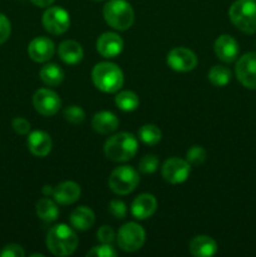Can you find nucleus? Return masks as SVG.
I'll return each mask as SVG.
<instances>
[{"instance_id":"6e6552de","label":"nucleus","mask_w":256,"mask_h":257,"mask_svg":"<svg viewBox=\"0 0 256 257\" xmlns=\"http://www.w3.org/2000/svg\"><path fill=\"white\" fill-rule=\"evenodd\" d=\"M44 29L53 35L64 34L70 25L69 13L62 7H48L42 18Z\"/></svg>"},{"instance_id":"a878e982","label":"nucleus","mask_w":256,"mask_h":257,"mask_svg":"<svg viewBox=\"0 0 256 257\" xmlns=\"http://www.w3.org/2000/svg\"><path fill=\"white\" fill-rule=\"evenodd\" d=\"M231 77H232L231 70L227 67H223V65H213L210 72H208V80L215 87H225V85H227L230 83Z\"/></svg>"},{"instance_id":"ddd939ff","label":"nucleus","mask_w":256,"mask_h":257,"mask_svg":"<svg viewBox=\"0 0 256 257\" xmlns=\"http://www.w3.org/2000/svg\"><path fill=\"white\" fill-rule=\"evenodd\" d=\"M54 53V43L47 37H37L29 43V47H28V54L37 63L48 62L52 59Z\"/></svg>"},{"instance_id":"4c0bfd02","label":"nucleus","mask_w":256,"mask_h":257,"mask_svg":"<svg viewBox=\"0 0 256 257\" xmlns=\"http://www.w3.org/2000/svg\"><path fill=\"white\" fill-rule=\"evenodd\" d=\"M53 192H54V187H52V186H44L43 187V195L47 196V197L53 196Z\"/></svg>"},{"instance_id":"a211bd4d","label":"nucleus","mask_w":256,"mask_h":257,"mask_svg":"<svg viewBox=\"0 0 256 257\" xmlns=\"http://www.w3.org/2000/svg\"><path fill=\"white\" fill-rule=\"evenodd\" d=\"M52 197L59 205H72L80 197V186L73 181H65L54 187Z\"/></svg>"},{"instance_id":"2f4dec72","label":"nucleus","mask_w":256,"mask_h":257,"mask_svg":"<svg viewBox=\"0 0 256 257\" xmlns=\"http://www.w3.org/2000/svg\"><path fill=\"white\" fill-rule=\"evenodd\" d=\"M108 211L114 218H124L127 215V206L120 200H112L108 206Z\"/></svg>"},{"instance_id":"5701e85b","label":"nucleus","mask_w":256,"mask_h":257,"mask_svg":"<svg viewBox=\"0 0 256 257\" xmlns=\"http://www.w3.org/2000/svg\"><path fill=\"white\" fill-rule=\"evenodd\" d=\"M35 211H37L38 217L40 220L45 221V222H53L59 216V208H58L57 202L50 200L47 196L38 201L37 206H35Z\"/></svg>"},{"instance_id":"473e14b6","label":"nucleus","mask_w":256,"mask_h":257,"mask_svg":"<svg viewBox=\"0 0 256 257\" xmlns=\"http://www.w3.org/2000/svg\"><path fill=\"white\" fill-rule=\"evenodd\" d=\"M12 127L18 135L25 136L29 133L30 131V123L29 120H27L23 117H17L12 120Z\"/></svg>"},{"instance_id":"c756f323","label":"nucleus","mask_w":256,"mask_h":257,"mask_svg":"<svg viewBox=\"0 0 256 257\" xmlns=\"http://www.w3.org/2000/svg\"><path fill=\"white\" fill-rule=\"evenodd\" d=\"M158 165H160V161L155 155H146L145 157L141 158L140 163H138V170L145 175H151V173L156 172Z\"/></svg>"},{"instance_id":"f704fd0d","label":"nucleus","mask_w":256,"mask_h":257,"mask_svg":"<svg viewBox=\"0 0 256 257\" xmlns=\"http://www.w3.org/2000/svg\"><path fill=\"white\" fill-rule=\"evenodd\" d=\"M12 33V24L4 14L0 13V44L5 43Z\"/></svg>"},{"instance_id":"aec40b11","label":"nucleus","mask_w":256,"mask_h":257,"mask_svg":"<svg viewBox=\"0 0 256 257\" xmlns=\"http://www.w3.org/2000/svg\"><path fill=\"white\" fill-rule=\"evenodd\" d=\"M188 248L196 257H210L217 252V243L210 236L198 235L190 241Z\"/></svg>"},{"instance_id":"2eb2a0df","label":"nucleus","mask_w":256,"mask_h":257,"mask_svg":"<svg viewBox=\"0 0 256 257\" xmlns=\"http://www.w3.org/2000/svg\"><path fill=\"white\" fill-rule=\"evenodd\" d=\"M97 50L103 58H115L123 50V39L113 32H105L97 39Z\"/></svg>"},{"instance_id":"e433bc0d","label":"nucleus","mask_w":256,"mask_h":257,"mask_svg":"<svg viewBox=\"0 0 256 257\" xmlns=\"http://www.w3.org/2000/svg\"><path fill=\"white\" fill-rule=\"evenodd\" d=\"M35 7H39V8H48V7H52L53 3L55 0H30Z\"/></svg>"},{"instance_id":"412c9836","label":"nucleus","mask_w":256,"mask_h":257,"mask_svg":"<svg viewBox=\"0 0 256 257\" xmlns=\"http://www.w3.org/2000/svg\"><path fill=\"white\" fill-rule=\"evenodd\" d=\"M58 54L65 64L73 65L78 64L83 59L84 52L82 45L75 40H64L58 47Z\"/></svg>"},{"instance_id":"393cba45","label":"nucleus","mask_w":256,"mask_h":257,"mask_svg":"<svg viewBox=\"0 0 256 257\" xmlns=\"http://www.w3.org/2000/svg\"><path fill=\"white\" fill-rule=\"evenodd\" d=\"M114 103L123 112H132L140 105V98L132 90H122L114 97Z\"/></svg>"},{"instance_id":"f257e3e1","label":"nucleus","mask_w":256,"mask_h":257,"mask_svg":"<svg viewBox=\"0 0 256 257\" xmlns=\"http://www.w3.org/2000/svg\"><path fill=\"white\" fill-rule=\"evenodd\" d=\"M78 237L72 227L64 223L55 225L48 231L47 248L55 256H69L77 250Z\"/></svg>"},{"instance_id":"20e7f679","label":"nucleus","mask_w":256,"mask_h":257,"mask_svg":"<svg viewBox=\"0 0 256 257\" xmlns=\"http://www.w3.org/2000/svg\"><path fill=\"white\" fill-rule=\"evenodd\" d=\"M103 17L109 27L119 32L130 29L135 22V12L127 0H109L105 3Z\"/></svg>"},{"instance_id":"f03ea898","label":"nucleus","mask_w":256,"mask_h":257,"mask_svg":"<svg viewBox=\"0 0 256 257\" xmlns=\"http://www.w3.org/2000/svg\"><path fill=\"white\" fill-rule=\"evenodd\" d=\"M138 151V141L132 133L120 132L113 135L104 143V153L110 161L127 162Z\"/></svg>"},{"instance_id":"6ab92c4d","label":"nucleus","mask_w":256,"mask_h":257,"mask_svg":"<svg viewBox=\"0 0 256 257\" xmlns=\"http://www.w3.org/2000/svg\"><path fill=\"white\" fill-rule=\"evenodd\" d=\"M119 125L117 115L109 110H102L93 115L92 118V127L95 132L99 135H109L114 132Z\"/></svg>"},{"instance_id":"c85d7f7f","label":"nucleus","mask_w":256,"mask_h":257,"mask_svg":"<svg viewBox=\"0 0 256 257\" xmlns=\"http://www.w3.org/2000/svg\"><path fill=\"white\" fill-rule=\"evenodd\" d=\"M186 157H187V162L192 166H200L202 165L206 161V150L201 146H192V147L188 148L187 153H186Z\"/></svg>"},{"instance_id":"7c9ffc66","label":"nucleus","mask_w":256,"mask_h":257,"mask_svg":"<svg viewBox=\"0 0 256 257\" xmlns=\"http://www.w3.org/2000/svg\"><path fill=\"white\" fill-rule=\"evenodd\" d=\"M87 256H95V257H114L117 256L114 247L112 246V243H102L100 246H95L93 247L89 252L87 253Z\"/></svg>"},{"instance_id":"58836bf2","label":"nucleus","mask_w":256,"mask_h":257,"mask_svg":"<svg viewBox=\"0 0 256 257\" xmlns=\"http://www.w3.org/2000/svg\"><path fill=\"white\" fill-rule=\"evenodd\" d=\"M95 2H100V0H95Z\"/></svg>"},{"instance_id":"4be33fe9","label":"nucleus","mask_w":256,"mask_h":257,"mask_svg":"<svg viewBox=\"0 0 256 257\" xmlns=\"http://www.w3.org/2000/svg\"><path fill=\"white\" fill-rule=\"evenodd\" d=\"M70 225L78 231H87L94 225L95 216L94 212L90 210L87 206H80V207L75 208L72 213H70Z\"/></svg>"},{"instance_id":"9b49d317","label":"nucleus","mask_w":256,"mask_h":257,"mask_svg":"<svg viewBox=\"0 0 256 257\" xmlns=\"http://www.w3.org/2000/svg\"><path fill=\"white\" fill-rule=\"evenodd\" d=\"M190 163L182 158L172 157L165 161L162 166V177L172 185L185 182L191 172Z\"/></svg>"},{"instance_id":"423d86ee","label":"nucleus","mask_w":256,"mask_h":257,"mask_svg":"<svg viewBox=\"0 0 256 257\" xmlns=\"http://www.w3.org/2000/svg\"><path fill=\"white\" fill-rule=\"evenodd\" d=\"M140 183L138 172L132 166H119L112 171L108 185L115 195H128L133 192Z\"/></svg>"},{"instance_id":"bb28decb","label":"nucleus","mask_w":256,"mask_h":257,"mask_svg":"<svg viewBox=\"0 0 256 257\" xmlns=\"http://www.w3.org/2000/svg\"><path fill=\"white\" fill-rule=\"evenodd\" d=\"M138 137L145 145L155 146L162 138V132L160 128L155 124H145L138 131Z\"/></svg>"},{"instance_id":"dca6fc26","label":"nucleus","mask_w":256,"mask_h":257,"mask_svg":"<svg viewBox=\"0 0 256 257\" xmlns=\"http://www.w3.org/2000/svg\"><path fill=\"white\" fill-rule=\"evenodd\" d=\"M157 210V200L151 193H142L135 198L131 206V213L137 220H146L155 215Z\"/></svg>"},{"instance_id":"cd10ccee","label":"nucleus","mask_w":256,"mask_h":257,"mask_svg":"<svg viewBox=\"0 0 256 257\" xmlns=\"http://www.w3.org/2000/svg\"><path fill=\"white\" fill-rule=\"evenodd\" d=\"M63 115H64L65 120H68L72 124H80L85 119V113L83 110V108L74 104L65 108L64 112H63Z\"/></svg>"},{"instance_id":"7ed1b4c3","label":"nucleus","mask_w":256,"mask_h":257,"mask_svg":"<svg viewBox=\"0 0 256 257\" xmlns=\"http://www.w3.org/2000/svg\"><path fill=\"white\" fill-rule=\"evenodd\" d=\"M92 79L95 87L104 93H115L122 88L124 77L117 64L100 62L92 70Z\"/></svg>"},{"instance_id":"b1692460","label":"nucleus","mask_w":256,"mask_h":257,"mask_svg":"<svg viewBox=\"0 0 256 257\" xmlns=\"http://www.w3.org/2000/svg\"><path fill=\"white\" fill-rule=\"evenodd\" d=\"M39 75L43 83L45 85H49V87H58L64 80V70L59 65L54 64V63L45 64L40 69Z\"/></svg>"},{"instance_id":"c9c22d12","label":"nucleus","mask_w":256,"mask_h":257,"mask_svg":"<svg viewBox=\"0 0 256 257\" xmlns=\"http://www.w3.org/2000/svg\"><path fill=\"white\" fill-rule=\"evenodd\" d=\"M24 255L25 252L22 246L15 245V243L5 246L2 250V252H0L2 257H24Z\"/></svg>"},{"instance_id":"4468645a","label":"nucleus","mask_w":256,"mask_h":257,"mask_svg":"<svg viewBox=\"0 0 256 257\" xmlns=\"http://www.w3.org/2000/svg\"><path fill=\"white\" fill-rule=\"evenodd\" d=\"M215 54L223 63H232L237 58L240 48H238L237 40L233 37L227 34H222L215 40Z\"/></svg>"},{"instance_id":"39448f33","label":"nucleus","mask_w":256,"mask_h":257,"mask_svg":"<svg viewBox=\"0 0 256 257\" xmlns=\"http://www.w3.org/2000/svg\"><path fill=\"white\" fill-rule=\"evenodd\" d=\"M231 23L245 34L256 33V0H236L228 9Z\"/></svg>"},{"instance_id":"f8f14e48","label":"nucleus","mask_w":256,"mask_h":257,"mask_svg":"<svg viewBox=\"0 0 256 257\" xmlns=\"http://www.w3.org/2000/svg\"><path fill=\"white\" fill-rule=\"evenodd\" d=\"M167 64L176 72H190L197 65V57L188 48L177 47L168 52Z\"/></svg>"},{"instance_id":"f3484780","label":"nucleus","mask_w":256,"mask_h":257,"mask_svg":"<svg viewBox=\"0 0 256 257\" xmlns=\"http://www.w3.org/2000/svg\"><path fill=\"white\" fill-rule=\"evenodd\" d=\"M27 145L30 153L35 157H45L49 155L53 147L52 138L44 131H34L30 133Z\"/></svg>"},{"instance_id":"0eeeda50","label":"nucleus","mask_w":256,"mask_h":257,"mask_svg":"<svg viewBox=\"0 0 256 257\" xmlns=\"http://www.w3.org/2000/svg\"><path fill=\"white\" fill-rule=\"evenodd\" d=\"M146 241V232L141 225L127 222L118 230L117 243L120 250L125 252H135L140 250Z\"/></svg>"},{"instance_id":"72a5a7b5","label":"nucleus","mask_w":256,"mask_h":257,"mask_svg":"<svg viewBox=\"0 0 256 257\" xmlns=\"http://www.w3.org/2000/svg\"><path fill=\"white\" fill-rule=\"evenodd\" d=\"M97 237L102 243H112L114 241L115 233L110 226L104 225L99 227V230L97 231Z\"/></svg>"},{"instance_id":"9d476101","label":"nucleus","mask_w":256,"mask_h":257,"mask_svg":"<svg viewBox=\"0 0 256 257\" xmlns=\"http://www.w3.org/2000/svg\"><path fill=\"white\" fill-rule=\"evenodd\" d=\"M238 82L247 89H256V52H248L240 57L235 67Z\"/></svg>"},{"instance_id":"1a4fd4ad","label":"nucleus","mask_w":256,"mask_h":257,"mask_svg":"<svg viewBox=\"0 0 256 257\" xmlns=\"http://www.w3.org/2000/svg\"><path fill=\"white\" fill-rule=\"evenodd\" d=\"M33 105L39 114L44 117H52L59 112L62 100L54 90L40 88L33 95Z\"/></svg>"}]
</instances>
